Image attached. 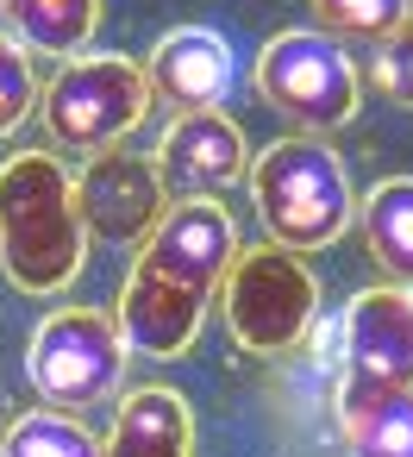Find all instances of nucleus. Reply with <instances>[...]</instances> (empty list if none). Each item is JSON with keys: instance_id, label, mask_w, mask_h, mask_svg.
I'll return each instance as SVG.
<instances>
[{"instance_id": "f257e3e1", "label": "nucleus", "mask_w": 413, "mask_h": 457, "mask_svg": "<svg viewBox=\"0 0 413 457\" xmlns=\"http://www.w3.org/2000/svg\"><path fill=\"white\" fill-rule=\"evenodd\" d=\"M232 257H238V226L213 195L169 201L157 232L138 245L113 307L126 345L145 357H182L201 338V320L219 301Z\"/></svg>"}, {"instance_id": "f03ea898", "label": "nucleus", "mask_w": 413, "mask_h": 457, "mask_svg": "<svg viewBox=\"0 0 413 457\" xmlns=\"http://www.w3.org/2000/svg\"><path fill=\"white\" fill-rule=\"evenodd\" d=\"M88 263V226L76 213V176L51 151L0 163V270L20 295H63Z\"/></svg>"}, {"instance_id": "7ed1b4c3", "label": "nucleus", "mask_w": 413, "mask_h": 457, "mask_svg": "<svg viewBox=\"0 0 413 457\" xmlns=\"http://www.w3.org/2000/svg\"><path fill=\"white\" fill-rule=\"evenodd\" d=\"M244 176H251V201H257V220H263L269 245H288L301 257L338 245L344 226L357 220L344 157L332 145L307 138V132H288L269 151H257Z\"/></svg>"}, {"instance_id": "20e7f679", "label": "nucleus", "mask_w": 413, "mask_h": 457, "mask_svg": "<svg viewBox=\"0 0 413 457\" xmlns=\"http://www.w3.org/2000/svg\"><path fill=\"white\" fill-rule=\"evenodd\" d=\"M151 107H157V95H151L145 63H138V57H120V51L63 57L57 76H51L45 95H38L45 138H51L57 151H70V157L120 151V138L138 132Z\"/></svg>"}, {"instance_id": "39448f33", "label": "nucleus", "mask_w": 413, "mask_h": 457, "mask_svg": "<svg viewBox=\"0 0 413 457\" xmlns=\"http://www.w3.org/2000/svg\"><path fill=\"white\" fill-rule=\"evenodd\" d=\"M219 313L251 357H282L319 320V276L288 245H238L219 282Z\"/></svg>"}, {"instance_id": "423d86ee", "label": "nucleus", "mask_w": 413, "mask_h": 457, "mask_svg": "<svg viewBox=\"0 0 413 457\" xmlns=\"http://www.w3.org/2000/svg\"><path fill=\"white\" fill-rule=\"evenodd\" d=\"M126 332L113 313L101 307H57L38 320L32 345H26V376L45 395V407H101L120 395L126 382Z\"/></svg>"}, {"instance_id": "0eeeda50", "label": "nucleus", "mask_w": 413, "mask_h": 457, "mask_svg": "<svg viewBox=\"0 0 413 457\" xmlns=\"http://www.w3.org/2000/svg\"><path fill=\"white\" fill-rule=\"evenodd\" d=\"M257 95L294 120V132L319 138L344 120H357V63L344 51V38L332 32H276L257 51Z\"/></svg>"}, {"instance_id": "6e6552de", "label": "nucleus", "mask_w": 413, "mask_h": 457, "mask_svg": "<svg viewBox=\"0 0 413 457\" xmlns=\"http://www.w3.org/2000/svg\"><path fill=\"white\" fill-rule=\"evenodd\" d=\"M344 376H338V413L369 407L382 395L413 388V288L407 282H376L357 288L338 326Z\"/></svg>"}, {"instance_id": "1a4fd4ad", "label": "nucleus", "mask_w": 413, "mask_h": 457, "mask_svg": "<svg viewBox=\"0 0 413 457\" xmlns=\"http://www.w3.org/2000/svg\"><path fill=\"white\" fill-rule=\"evenodd\" d=\"M169 207V188L157 176L151 157H132V151H101L82 163L76 176V213L88 226V238L101 245H120V251H138L157 220Z\"/></svg>"}, {"instance_id": "9d476101", "label": "nucleus", "mask_w": 413, "mask_h": 457, "mask_svg": "<svg viewBox=\"0 0 413 457\" xmlns=\"http://www.w3.org/2000/svg\"><path fill=\"white\" fill-rule=\"evenodd\" d=\"M157 176L169 188V201H188V195H219L232 188L244 170H251V151H244V132L232 113L219 107H201V113H176L169 132L157 138Z\"/></svg>"}, {"instance_id": "9b49d317", "label": "nucleus", "mask_w": 413, "mask_h": 457, "mask_svg": "<svg viewBox=\"0 0 413 457\" xmlns=\"http://www.w3.org/2000/svg\"><path fill=\"white\" fill-rule=\"evenodd\" d=\"M145 76H151V95L169 101L176 113L219 107L226 88H232V45L213 26H176L145 57Z\"/></svg>"}, {"instance_id": "f8f14e48", "label": "nucleus", "mask_w": 413, "mask_h": 457, "mask_svg": "<svg viewBox=\"0 0 413 457\" xmlns=\"http://www.w3.org/2000/svg\"><path fill=\"white\" fill-rule=\"evenodd\" d=\"M101 457H194V407L163 382L126 388L113 407V432L101 438Z\"/></svg>"}, {"instance_id": "ddd939ff", "label": "nucleus", "mask_w": 413, "mask_h": 457, "mask_svg": "<svg viewBox=\"0 0 413 457\" xmlns=\"http://www.w3.org/2000/svg\"><path fill=\"white\" fill-rule=\"evenodd\" d=\"M357 226H363L369 257L388 270V282L413 288V176H382L357 201Z\"/></svg>"}, {"instance_id": "4468645a", "label": "nucleus", "mask_w": 413, "mask_h": 457, "mask_svg": "<svg viewBox=\"0 0 413 457\" xmlns=\"http://www.w3.org/2000/svg\"><path fill=\"white\" fill-rule=\"evenodd\" d=\"M0 13L13 20V38L26 51L82 57L101 26V0H0Z\"/></svg>"}, {"instance_id": "2eb2a0df", "label": "nucleus", "mask_w": 413, "mask_h": 457, "mask_svg": "<svg viewBox=\"0 0 413 457\" xmlns=\"http://www.w3.org/2000/svg\"><path fill=\"white\" fill-rule=\"evenodd\" d=\"M0 457H101V438L63 407H32L0 432Z\"/></svg>"}, {"instance_id": "dca6fc26", "label": "nucleus", "mask_w": 413, "mask_h": 457, "mask_svg": "<svg viewBox=\"0 0 413 457\" xmlns=\"http://www.w3.org/2000/svg\"><path fill=\"white\" fill-rule=\"evenodd\" d=\"M338 432H344L351 457H413V388L338 413Z\"/></svg>"}, {"instance_id": "f3484780", "label": "nucleus", "mask_w": 413, "mask_h": 457, "mask_svg": "<svg viewBox=\"0 0 413 457\" xmlns=\"http://www.w3.org/2000/svg\"><path fill=\"white\" fill-rule=\"evenodd\" d=\"M313 13H319V26L332 38H376V45H388L407 26L413 0H313Z\"/></svg>"}, {"instance_id": "a211bd4d", "label": "nucleus", "mask_w": 413, "mask_h": 457, "mask_svg": "<svg viewBox=\"0 0 413 457\" xmlns=\"http://www.w3.org/2000/svg\"><path fill=\"white\" fill-rule=\"evenodd\" d=\"M38 113V70H32V51L0 32V138H13L26 120Z\"/></svg>"}, {"instance_id": "6ab92c4d", "label": "nucleus", "mask_w": 413, "mask_h": 457, "mask_svg": "<svg viewBox=\"0 0 413 457\" xmlns=\"http://www.w3.org/2000/svg\"><path fill=\"white\" fill-rule=\"evenodd\" d=\"M376 88H382L394 107H413V13H407V26L382 45V57H376Z\"/></svg>"}]
</instances>
